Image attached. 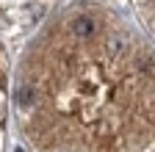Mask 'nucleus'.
Listing matches in <instances>:
<instances>
[{
  "instance_id": "1",
  "label": "nucleus",
  "mask_w": 155,
  "mask_h": 152,
  "mask_svg": "<svg viewBox=\"0 0 155 152\" xmlns=\"http://www.w3.org/2000/svg\"><path fill=\"white\" fill-rule=\"evenodd\" d=\"M14 105L31 152H150L155 53L111 8L69 6L28 44Z\"/></svg>"
},
{
  "instance_id": "2",
  "label": "nucleus",
  "mask_w": 155,
  "mask_h": 152,
  "mask_svg": "<svg viewBox=\"0 0 155 152\" xmlns=\"http://www.w3.org/2000/svg\"><path fill=\"white\" fill-rule=\"evenodd\" d=\"M55 0H0V28L22 31L50 11Z\"/></svg>"
},
{
  "instance_id": "3",
  "label": "nucleus",
  "mask_w": 155,
  "mask_h": 152,
  "mask_svg": "<svg viewBox=\"0 0 155 152\" xmlns=\"http://www.w3.org/2000/svg\"><path fill=\"white\" fill-rule=\"evenodd\" d=\"M133 3H136V11L141 17V25L155 39V0H133Z\"/></svg>"
},
{
  "instance_id": "4",
  "label": "nucleus",
  "mask_w": 155,
  "mask_h": 152,
  "mask_svg": "<svg viewBox=\"0 0 155 152\" xmlns=\"http://www.w3.org/2000/svg\"><path fill=\"white\" fill-rule=\"evenodd\" d=\"M6 55L0 50V149H3V111H6Z\"/></svg>"
}]
</instances>
